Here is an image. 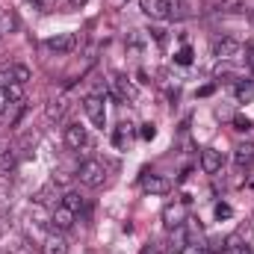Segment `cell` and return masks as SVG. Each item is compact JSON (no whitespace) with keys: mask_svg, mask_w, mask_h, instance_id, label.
<instances>
[{"mask_svg":"<svg viewBox=\"0 0 254 254\" xmlns=\"http://www.w3.org/2000/svg\"><path fill=\"white\" fill-rule=\"evenodd\" d=\"M77 178H80V184H83V187L95 190V187H101V184L107 181V166H104L101 160H86V163H80Z\"/></svg>","mask_w":254,"mask_h":254,"instance_id":"cell-1","label":"cell"},{"mask_svg":"<svg viewBox=\"0 0 254 254\" xmlns=\"http://www.w3.org/2000/svg\"><path fill=\"white\" fill-rule=\"evenodd\" d=\"M243 54H249V48H243V42L231 39V36H222L213 42V57L222 60V63H231V60H240Z\"/></svg>","mask_w":254,"mask_h":254,"instance_id":"cell-2","label":"cell"},{"mask_svg":"<svg viewBox=\"0 0 254 254\" xmlns=\"http://www.w3.org/2000/svg\"><path fill=\"white\" fill-rule=\"evenodd\" d=\"M83 110H86V116H89V122L95 127H107V110H104V98L101 95H86L83 98Z\"/></svg>","mask_w":254,"mask_h":254,"instance_id":"cell-3","label":"cell"},{"mask_svg":"<svg viewBox=\"0 0 254 254\" xmlns=\"http://www.w3.org/2000/svg\"><path fill=\"white\" fill-rule=\"evenodd\" d=\"M77 45H80L77 33H60V36H51V39L45 42V48H48L51 54H57V57H65V54L77 51Z\"/></svg>","mask_w":254,"mask_h":254,"instance_id":"cell-4","label":"cell"},{"mask_svg":"<svg viewBox=\"0 0 254 254\" xmlns=\"http://www.w3.org/2000/svg\"><path fill=\"white\" fill-rule=\"evenodd\" d=\"M139 9L148 18H154V21H166L172 15V3L169 0H139Z\"/></svg>","mask_w":254,"mask_h":254,"instance_id":"cell-5","label":"cell"},{"mask_svg":"<svg viewBox=\"0 0 254 254\" xmlns=\"http://www.w3.org/2000/svg\"><path fill=\"white\" fill-rule=\"evenodd\" d=\"M65 145H68L71 151L86 148V145H89V133H86V127L83 125H68L65 127Z\"/></svg>","mask_w":254,"mask_h":254,"instance_id":"cell-6","label":"cell"},{"mask_svg":"<svg viewBox=\"0 0 254 254\" xmlns=\"http://www.w3.org/2000/svg\"><path fill=\"white\" fill-rule=\"evenodd\" d=\"M36 204H39V207H51V210H57V207L63 204V195H60V190H57L54 181L36 192Z\"/></svg>","mask_w":254,"mask_h":254,"instance_id":"cell-7","label":"cell"},{"mask_svg":"<svg viewBox=\"0 0 254 254\" xmlns=\"http://www.w3.org/2000/svg\"><path fill=\"white\" fill-rule=\"evenodd\" d=\"M142 190L148 195H166V192H172V181L163 178V175H145L142 178Z\"/></svg>","mask_w":254,"mask_h":254,"instance_id":"cell-8","label":"cell"},{"mask_svg":"<svg viewBox=\"0 0 254 254\" xmlns=\"http://www.w3.org/2000/svg\"><path fill=\"white\" fill-rule=\"evenodd\" d=\"M187 222V204L181 201V204H169L166 210H163V225L172 231V228H178V225H184Z\"/></svg>","mask_w":254,"mask_h":254,"instance_id":"cell-9","label":"cell"},{"mask_svg":"<svg viewBox=\"0 0 254 254\" xmlns=\"http://www.w3.org/2000/svg\"><path fill=\"white\" fill-rule=\"evenodd\" d=\"M74 219H77V213H71V210L63 207V204L51 213V225H54V231H71V228H74Z\"/></svg>","mask_w":254,"mask_h":254,"instance_id":"cell-10","label":"cell"},{"mask_svg":"<svg viewBox=\"0 0 254 254\" xmlns=\"http://www.w3.org/2000/svg\"><path fill=\"white\" fill-rule=\"evenodd\" d=\"M201 169H204V175H216V172H222V151H216V148H204V151H201Z\"/></svg>","mask_w":254,"mask_h":254,"instance_id":"cell-11","label":"cell"},{"mask_svg":"<svg viewBox=\"0 0 254 254\" xmlns=\"http://www.w3.org/2000/svg\"><path fill=\"white\" fill-rule=\"evenodd\" d=\"M190 246V234H187V225H178L172 228V237H169V252L172 254H184Z\"/></svg>","mask_w":254,"mask_h":254,"instance_id":"cell-12","label":"cell"},{"mask_svg":"<svg viewBox=\"0 0 254 254\" xmlns=\"http://www.w3.org/2000/svg\"><path fill=\"white\" fill-rule=\"evenodd\" d=\"M254 163V145H237L234 148V166L237 172H249Z\"/></svg>","mask_w":254,"mask_h":254,"instance_id":"cell-13","label":"cell"},{"mask_svg":"<svg viewBox=\"0 0 254 254\" xmlns=\"http://www.w3.org/2000/svg\"><path fill=\"white\" fill-rule=\"evenodd\" d=\"M113 86H116V95H119L125 104H127V101H136V95H139V92H136V86L127 80L125 74H116V77H113Z\"/></svg>","mask_w":254,"mask_h":254,"instance_id":"cell-14","label":"cell"},{"mask_svg":"<svg viewBox=\"0 0 254 254\" xmlns=\"http://www.w3.org/2000/svg\"><path fill=\"white\" fill-rule=\"evenodd\" d=\"M68 98H54L48 107H45V116L51 119V122H60V119H65V113H68Z\"/></svg>","mask_w":254,"mask_h":254,"instance_id":"cell-15","label":"cell"},{"mask_svg":"<svg viewBox=\"0 0 254 254\" xmlns=\"http://www.w3.org/2000/svg\"><path fill=\"white\" fill-rule=\"evenodd\" d=\"M213 9L222 15H240V12H246V0H216Z\"/></svg>","mask_w":254,"mask_h":254,"instance_id":"cell-16","label":"cell"},{"mask_svg":"<svg viewBox=\"0 0 254 254\" xmlns=\"http://www.w3.org/2000/svg\"><path fill=\"white\" fill-rule=\"evenodd\" d=\"M42 254H68V243H65L63 237L51 234V237L42 243Z\"/></svg>","mask_w":254,"mask_h":254,"instance_id":"cell-17","label":"cell"},{"mask_svg":"<svg viewBox=\"0 0 254 254\" xmlns=\"http://www.w3.org/2000/svg\"><path fill=\"white\" fill-rule=\"evenodd\" d=\"M9 80H15V83H21V86H27L30 80H33V71L27 68L24 63H15L9 68Z\"/></svg>","mask_w":254,"mask_h":254,"instance_id":"cell-18","label":"cell"},{"mask_svg":"<svg viewBox=\"0 0 254 254\" xmlns=\"http://www.w3.org/2000/svg\"><path fill=\"white\" fill-rule=\"evenodd\" d=\"M63 207H68L71 213H80V210L86 207V198H83L80 192H65L63 195Z\"/></svg>","mask_w":254,"mask_h":254,"instance_id":"cell-19","label":"cell"},{"mask_svg":"<svg viewBox=\"0 0 254 254\" xmlns=\"http://www.w3.org/2000/svg\"><path fill=\"white\" fill-rule=\"evenodd\" d=\"M237 101H240V104L254 101V80H246V83H240V86H237Z\"/></svg>","mask_w":254,"mask_h":254,"instance_id":"cell-20","label":"cell"},{"mask_svg":"<svg viewBox=\"0 0 254 254\" xmlns=\"http://www.w3.org/2000/svg\"><path fill=\"white\" fill-rule=\"evenodd\" d=\"M15 163H18L15 151H3V154H0V175H9V172L15 169Z\"/></svg>","mask_w":254,"mask_h":254,"instance_id":"cell-21","label":"cell"},{"mask_svg":"<svg viewBox=\"0 0 254 254\" xmlns=\"http://www.w3.org/2000/svg\"><path fill=\"white\" fill-rule=\"evenodd\" d=\"M6 95H9V101H12V104H21V101H24V86H21V83H15V80H9Z\"/></svg>","mask_w":254,"mask_h":254,"instance_id":"cell-22","label":"cell"},{"mask_svg":"<svg viewBox=\"0 0 254 254\" xmlns=\"http://www.w3.org/2000/svg\"><path fill=\"white\" fill-rule=\"evenodd\" d=\"M234 130L249 133V130H252V119H246V116H234Z\"/></svg>","mask_w":254,"mask_h":254,"instance_id":"cell-23","label":"cell"},{"mask_svg":"<svg viewBox=\"0 0 254 254\" xmlns=\"http://www.w3.org/2000/svg\"><path fill=\"white\" fill-rule=\"evenodd\" d=\"M175 63L178 65H190L192 63V48H181V54L175 57Z\"/></svg>","mask_w":254,"mask_h":254,"instance_id":"cell-24","label":"cell"},{"mask_svg":"<svg viewBox=\"0 0 254 254\" xmlns=\"http://www.w3.org/2000/svg\"><path fill=\"white\" fill-rule=\"evenodd\" d=\"M15 30V18L12 15H3L0 18V33H12Z\"/></svg>","mask_w":254,"mask_h":254,"instance_id":"cell-25","label":"cell"},{"mask_svg":"<svg viewBox=\"0 0 254 254\" xmlns=\"http://www.w3.org/2000/svg\"><path fill=\"white\" fill-rule=\"evenodd\" d=\"M231 216H234L231 204H216V219H231Z\"/></svg>","mask_w":254,"mask_h":254,"instance_id":"cell-26","label":"cell"},{"mask_svg":"<svg viewBox=\"0 0 254 254\" xmlns=\"http://www.w3.org/2000/svg\"><path fill=\"white\" fill-rule=\"evenodd\" d=\"M127 136H130V133H127V125H122L119 130H116V145H119V148L127 145Z\"/></svg>","mask_w":254,"mask_h":254,"instance_id":"cell-27","label":"cell"},{"mask_svg":"<svg viewBox=\"0 0 254 254\" xmlns=\"http://www.w3.org/2000/svg\"><path fill=\"white\" fill-rule=\"evenodd\" d=\"M12 107V101H9V95H6V86L0 89V116H6V110Z\"/></svg>","mask_w":254,"mask_h":254,"instance_id":"cell-28","label":"cell"},{"mask_svg":"<svg viewBox=\"0 0 254 254\" xmlns=\"http://www.w3.org/2000/svg\"><path fill=\"white\" fill-rule=\"evenodd\" d=\"M51 181H54L57 187H65V184L71 181V175H68V172H54V178H51Z\"/></svg>","mask_w":254,"mask_h":254,"instance_id":"cell-29","label":"cell"},{"mask_svg":"<svg viewBox=\"0 0 254 254\" xmlns=\"http://www.w3.org/2000/svg\"><path fill=\"white\" fill-rule=\"evenodd\" d=\"M157 136V127L154 125H142V139H154Z\"/></svg>","mask_w":254,"mask_h":254,"instance_id":"cell-30","label":"cell"},{"mask_svg":"<svg viewBox=\"0 0 254 254\" xmlns=\"http://www.w3.org/2000/svg\"><path fill=\"white\" fill-rule=\"evenodd\" d=\"M151 33H154L157 42H166V30H151Z\"/></svg>","mask_w":254,"mask_h":254,"instance_id":"cell-31","label":"cell"},{"mask_svg":"<svg viewBox=\"0 0 254 254\" xmlns=\"http://www.w3.org/2000/svg\"><path fill=\"white\" fill-rule=\"evenodd\" d=\"M198 95H201V98H207V95H213V86H204V89H198Z\"/></svg>","mask_w":254,"mask_h":254,"instance_id":"cell-32","label":"cell"},{"mask_svg":"<svg viewBox=\"0 0 254 254\" xmlns=\"http://www.w3.org/2000/svg\"><path fill=\"white\" fill-rule=\"evenodd\" d=\"M142 254H160V249H157V246H145V249H142Z\"/></svg>","mask_w":254,"mask_h":254,"instance_id":"cell-33","label":"cell"},{"mask_svg":"<svg viewBox=\"0 0 254 254\" xmlns=\"http://www.w3.org/2000/svg\"><path fill=\"white\" fill-rule=\"evenodd\" d=\"M249 68L254 71V48H249Z\"/></svg>","mask_w":254,"mask_h":254,"instance_id":"cell-34","label":"cell"},{"mask_svg":"<svg viewBox=\"0 0 254 254\" xmlns=\"http://www.w3.org/2000/svg\"><path fill=\"white\" fill-rule=\"evenodd\" d=\"M228 254H252V252H249V249L243 246V249H237V252H228Z\"/></svg>","mask_w":254,"mask_h":254,"instance_id":"cell-35","label":"cell"},{"mask_svg":"<svg viewBox=\"0 0 254 254\" xmlns=\"http://www.w3.org/2000/svg\"><path fill=\"white\" fill-rule=\"evenodd\" d=\"M30 3H36V6H39V9H42V6H45V0H30Z\"/></svg>","mask_w":254,"mask_h":254,"instance_id":"cell-36","label":"cell"},{"mask_svg":"<svg viewBox=\"0 0 254 254\" xmlns=\"http://www.w3.org/2000/svg\"><path fill=\"white\" fill-rule=\"evenodd\" d=\"M6 77H9V74H0V83H3V80H6ZM0 89H3V86H0Z\"/></svg>","mask_w":254,"mask_h":254,"instance_id":"cell-37","label":"cell"},{"mask_svg":"<svg viewBox=\"0 0 254 254\" xmlns=\"http://www.w3.org/2000/svg\"><path fill=\"white\" fill-rule=\"evenodd\" d=\"M71 3H74V6H80V3H86V0H71Z\"/></svg>","mask_w":254,"mask_h":254,"instance_id":"cell-38","label":"cell"},{"mask_svg":"<svg viewBox=\"0 0 254 254\" xmlns=\"http://www.w3.org/2000/svg\"><path fill=\"white\" fill-rule=\"evenodd\" d=\"M249 15H252V21H254V9H249Z\"/></svg>","mask_w":254,"mask_h":254,"instance_id":"cell-39","label":"cell"},{"mask_svg":"<svg viewBox=\"0 0 254 254\" xmlns=\"http://www.w3.org/2000/svg\"><path fill=\"white\" fill-rule=\"evenodd\" d=\"M0 234H3V231H0Z\"/></svg>","mask_w":254,"mask_h":254,"instance_id":"cell-40","label":"cell"}]
</instances>
